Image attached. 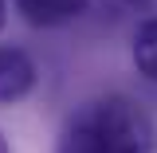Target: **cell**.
Instances as JSON below:
<instances>
[{
  "label": "cell",
  "mask_w": 157,
  "mask_h": 153,
  "mask_svg": "<svg viewBox=\"0 0 157 153\" xmlns=\"http://www.w3.org/2000/svg\"><path fill=\"white\" fill-rule=\"evenodd\" d=\"M36 86V63L20 47H0V102H16Z\"/></svg>",
  "instance_id": "cell-2"
},
{
  "label": "cell",
  "mask_w": 157,
  "mask_h": 153,
  "mask_svg": "<svg viewBox=\"0 0 157 153\" xmlns=\"http://www.w3.org/2000/svg\"><path fill=\"white\" fill-rule=\"evenodd\" d=\"M0 28H4V0H0Z\"/></svg>",
  "instance_id": "cell-5"
},
{
  "label": "cell",
  "mask_w": 157,
  "mask_h": 153,
  "mask_svg": "<svg viewBox=\"0 0 157 153\" xmlns=\"http://www.w3.org/2000/svg\"><path fill=\"white\" fill-rule=\"evenodd\" d=\"M12 4L32 28H59L67 20L82 16L90 0H12Z\"/></svg>",
  "instance_id": "cell-3"
},
{
  "label": "cell",
  "mask_w": 157,
  "mask_h": 153,
  "mask_svg": "<svg viewBox=\"0 0 157 153\" xmlns=\"http://www.w3.org/2000/svg\"><path fill=\"white\" fill-rule=\"evenodd\" d=\"M55 153H157V126L134 98L102 94L67 118Z\"/></svg>",
  "instance_id": "cell-1"
},
{
  "label": "cell",
  "mask_w": 157,
  "mask_h": 153,
  "mask_svg": "<svg viewBox=\"0 0 157 153\" xmlns=\"http://www.w3.org/2000/svg\"><path fill=\"white\" fill-rule=\"evenodd\" d=\"M0 153H8V141H4V137H0Z\"/></svg>",
  "instance_id": "cell-6"
},
{
  "label": "cell",
  "mask_w": 157,
  "mask_h": 153,
  "mask_svg": "<svg viewBox=\"0 0 157 153\" xmlns=\"http://www.w3.org/2000/svg\"><path fill=\"white\" fill-rule=\"evenodd\" d=\"M134 63H137V71L145 78L157 82V16L137 28V36H134Z\"/></svg>",
  "instance_id": "cell-4"
}]
</instances>
